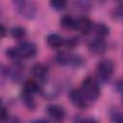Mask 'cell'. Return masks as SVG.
Masks as SVG:
<instances>
[{
	"mask_svg": "<svg viewBox=\"0 0 123 123\" xmlns=\"http://www.w3.org/2000/svg\"><path fill=\"white\" fill-rule=\"evenodd\" d=\"M56 60L60 64L63 65H75L78 66L83 63L84 60L78 55H72L67 52H59L56 56Z\"/></svg>",
	"mask_w": 123,
	"mask_h": 123,
	"instance_id": "4",
	"label": "cell"
},
{
	"mask_svg": "<svg viewBox=\"0 0 123 123\" xmlns=\"http://www.w3.org/2000/svg\"><path fill=\"white\" fill-rule=\"evenodd\" d=\"M26 35V30L23 28V27H20V26H16V27H13L11 29V36L13 37V38H22L24 37Z\"/></svg>",
	"mask_w": 123,
	"mask_h": 123,
	"instance_id": "18",
	"label": "cell"
},
{
	"mask_svg": "<svg viewBox=\"0 0 123 123\" xmlns=\"http://www.w3.org/2000/svg\"><path fill=\"white\" fill-rule=\"evenodd\" d=\"M23 91H26L31 94H35L40 91V86L37 85V83H36L34 80H28L24 84Z\"/></svg>",
	"mask_w": 123,
	"mask_h": 123,
	"instance_id": "14",
	"label": "cell"
},
{
	"mask_svg": "<svg viewBox=\"0 0 123 123\" xmlns=\"http://www.w3.org/2000/svg\"><path fill=\"white\" fill-rule=\"evenodd\" d=\"M93 24L92 21L86 16H81L76 18V30H78L83 35H87L92 31Z\"/></svg>",
	"mask_w": 123,
	"mask_h": 123,
	"instance_id": "7",
	"label": "cell"
},
{
	"mask_svg": "<svg viewBox=\"0 0 123 123\" xmlns=\"http://www.w3.org/2000/svg\"><path fill=\"white\" fill-rule=\"evenodd\" d=\"M6 35H7V29H6V27L4 25L0 24V38L4 37Z\"/></svg>",
	"mask_w": 123,
	"mask_h": 123,
	"instance_id": "25",
	"label": "cell"
},
{
	"mask_svg": "<svg viewBox=\"0 0 123 123\" xmlns=\"http://www.w3.org/2000/svg\"><path fill=\"white\" fill-rule=\"evenodd\" d=\"M92 29H94V32L97 35V37H102V38H104L110 33V28L104 23H98Z\"/></svg>",
	"mask_w": 123,
	"mask_h": 123,
	"instance_id": "17",
	"label": "cell"
},
{
	"mask_svg": "<svg viewBox=\"0 0 123 123\" xmlns=\"http://www.w3.org/2000/svg\"><path fill=\"white\" fill-rule=\"evenodd\" d=\"M113 68H114V65L111 60H102L97 63L96 72H97L98 77L101 80L106 81L112 74Z\"/></svg>",
	"mask_w": 123,
	"mask_h": 123,
	"instance_id": "5",
	"label": "cell"
},
{
	"mask_svg": "<svg viewBox=\"0 0 123 123\" xmlns=\"http://www.w3.org/2000/svg\"><path fill=\"white\" fill-rule=\"evenodd\" d=\"M7 111L3 106H0V121H3L7 117Z\"/></svg>",
	"mask_w": 123,
	"mask_h": 123,
	"instance_id": "24",
	"label": "cell"
},
{
	"mask_svg": "<svg viewBox=\"0 0 123 123\" xmlns=\"http://www.w3.org/2000/svg\"><path fill=\"white\" fill-rule=\"evenodd\" d=\"M16 11L18 13L26 18V19H33L37 12V4L33 1H27V0H17L13 2Z\"/></svg>",
	"mask_w": 123,
	"mask_h": 123,
	"instance_id": "2",
	"label": "cell"
},
{
	"mask_svg": "<svg viewBox=\"0 0 123 123\" xmlns=\"http://www.w3.org/2000/svg\"><path fill=\"white\" fill-rule=\"evenodd\" d=\"M88 49L93 54H102L107 49V43L104 38L96 37L88 42Z\"/></svg>",
	"mask_w": 123,
	"mask_h": 123,
	"instance_id": "8",
	"label": "cell"
},
{
	"mask_svg": "<svg viewBox=\"0 0 123 123\" xmlns=\"http://www.w3.org/2000/svg\"><path fill=\"white\" fill-rule=\"evenodd\" d=\"M6 54L9 58L13 60L29 59L37 54V46L30 41H24L16 47H12L6 50Z\"/></svg>",
	"mask_w": 123,
	"mask_h": 123,
	"instance_id": "1",
	"label": "cell"
},
{
	"mask_svg": "<svg viewBox=\"0 0 123 123\" xmlns=\"http://www.w3.org/2000/svg\"><path fill=\"white\" fill-rule=\"evenodd\" d=\"M31 123H48V121L45 120V119L39 118V119H35V120H33Z\"/></svg>",
	"mask_w": 123,
	"mask_h": 123,
	"instance_id": "28",
	"label": "cell"
},
{
	"mask_svg": "<svg viewBox=\"0 0 123 123\" xmlns=\"http://www.w3.org/2000/svg\"><path fill=\"white\" fill-rule=\"evenodd\" d=\"M0 106H2V105H1V100H0Z\"/></svg>",
	"mask_w": 123,
	"mask_h": 123,
	"instance_id": "30",
	"label": "cell"
},
{
	"mask_svg": "<svg viewBox=\"0 0 123 123\" xmlns=\"http://www.w3.org/2000/svg\"><path fill=\"white\" fill-rule=\"evenodd\" d=\"M82 123H98L94 118L92 117H88V118H86L85 120L82 121Z\"/></svg>",
	"mask_w": 123,
	"mask_h": 123,
	"instance_id": "27",
	"label": "cell"
},
{
	"mask_svg": "<svg viewBox=\"0 0 123 123\" xmlns=\"http://www.w3.org/2000/svg\"><path fill=\"white\" fill-rule=\"evenodd\" d=\"M81 90L85 94L86 99L90 101L96 100L100 95V87L98 86V83L91 77H86L83 81Z\"/></svg>",
	"mask_w": 123,
	"mask_h": 123,
	"instance_id": "3",
	"label": "cell"
},
{
	"mask_svg": "<svg viewBox=\"0 0 123 123\" xmlns=\"http://www.w3.org/2000/svg\"><path fill=\"white\" fill-rule=\"evenodd\" d=\"M32 74L38 79H43L48 72V67L43 63H35L31 69Z\"/></svg>",
	"mask_w": 123,
	"mask_h": 123,
	"instance_id": "12",
	"label": "cell"
},
{
	"mask_svg": "<svg viewBox=\"0 0 123 123\" xmlns=\"http://www.w3.org/2000/svg\"><path fill=\"white\" fill-rule=\"evenodd\" d=\"M75 123H82V121H77V122H75Z\"/></svg>",
	"mask_w": 123,
	"mask_h": 123,
	"instance_id": "29",
	"label": "cell"
},
{
	"mask_svg": "<svg viewBox=\"0 0 123 123\" xmlns=\"http://www.w3.org/2000/svg\"><path fill=\"white\" fill-rule=\"evenodd\" d=\"M60 24L64 29L76 30V18L69 14H64L60 19Z\"/></svg>",
	"mask_w": 123,
	"mask_h": 123,
	"instance_id": "13",
	"label": "cell"
},
{
	"mask_svg": "<svg viewBox=\"0 0 123 123\" xmlns=\"http://www.w3.org/2000/svg\"><path fill=\"white\" fill-rule=\"evenodd\" d=\"M45 97L47 98H53L56 97L59 93L58 86L53 83H45L44 86H40V91Z\"/></svg>",
	"mask_w": 123,
	"mask_h": 123,
	"instance_id": "11",
	"label": "cell"
},
{
	"mask_svg": "<svg viewBox=\"0 0 123 123\" xmlns=\"http://www.w3.org/2000/svg\"><path fill=\"white\" fill-rule=\"evenodd\" d=\"M3 123H20L19 119L16 118V117H13V116H10V117H6L4 120H3Z\"/></svg>",
	"mask_w": 123,
	"mask_h": 123,
	"instance_id": "23",
	"label": "cell"
},
{
	"mask_svg": "<svg viewBox=\"0 0 123 123\" xmlns=\"http://www.w3.org/2000/svg\"><path fill=\"white\" fill-rule=\"evenodd\" d=\"M115 88L119 93H121V91H122V82H121V80H118L115 83Z\"/></svg>",
	"mask_w": 123,
	"mask_h": 123,
	"instance_id": "26",
	"label": "cell"
},
{
	"mask_svg": "<svg viewBox=\"0 0 123 123\" xmlns=\"http://www.w3.org/2000/svg\"><path fill=\"white\" fill-rule=\"evenodd\" d=\"M122 16H123L122 5L119 4V6H117V7L113 10V12H112V17H113V19H115V20H117V21H121Z\"/></svg>",
	"mask_w": 123,
	"mask_h": 123,
	"instance_id": "21",
	"label": "cell"
},
{
	"mask_svg": "<svg viewBox=\"0 0 123 123\" xmlns=\"http://www.w3.org/2000/svg\"><path fill=\"white\" fill-rule=\"evenodd\" d=\"M69 99L71 103L78 109H86L88 106V100L81 89H72L69 93Z\"/></svg>",
	"mask_w": 123,
	"mask_h": 123,
	"instance_id": "6",
	"label": "cell"
},
{
	"mask_svg": "<svg viewBox=\"0 0 123 123\" xmlns=\"http://www.w3.org/2000/svg\"><path fill=\"white\" fill-rule=\"evenodd\" d=\"M46 41L51 48H59L64 44V38L61 35L56 33H52L48 35L46 37Z\"/></svg>",
	"mask_w": 123,
	"mask_h": 123,
	"instance_id": "10",
	"label": "cell"
},
{
	"mask_svg": "<svg viewBox=\"0 0 123 123\" xmlns=\"http://www.w3.org/2000/svg\"><path fill=\"white\" fill-rule=\"evenodd\" d=\"M78 43H79V38L76 37H70V38H68L67 40L64 39V44H65L66 47L69 48V49H72V48L76 47V46L78 45ZM64 44H63V45H64Z\"/></svg>",
	"mask_w": 123,
	"mask_h": 123,
	"instance_id": "22",
	"label": "cell"
},
{
	"mask_svg": "<svg viewBox=\"0 0 123 123\" xmlns=\"http://www.w3.org/2000/svg\"><path fill=\"white\" fill-rule=\"evenodd\" d=\"M7 72H9V75H10V78L14 81V82H19L21 79H22V76H23V71H22V68L15 65L12 68H10L9 70H7Z\"/></svg>",
	"mask_w": 123,
	"mask_h": 123,
	"instance_id": "15",
	"label": "cell"
},
{
	"mask_svg": "<svg viewBox=\"0 0 123 123\" xmlns=\"http://www.w3.org/2000/svg\"><path fill=\"white\" fill-rule=\"evenodd\" d=\"M111 120L112 123H123V116L121 111H113L111 113Z\"/></svg>",
	"mask_w": 123,
	"mask_h": 123,
	"instance_id": "20",
	"label": "cell"
},
{
	"mask_svg": "<svg viewBox=\"0 0 123 123\" xmlns=\"http://www.w3.org/2000/svg\"><path fill=\"white\" fill-rule=\"evenodd\" d=\"M49 5L56 11H61L65 8L67 5V2L65 0H53L49 2Z\"/></svg>",
	"mask_w": 123,
	"mask_h": 123,
	"instance_id": "19",
	"label": "cell"
},
{
	"mask_svg": "<svg viewBox=\"0 0 123 123\" xmlns=\"http://www.w3.org/2000/svg\"><path fill=\"white\" fill-rule=\"evenodd\" d=\"M21 97H22V100H23L25 106H26L28 109H30V110H35V108H36V102H35V100H34V94L28 93V92L22 90Z\"/></svg>",
	"mask_w": 123,
	"mask_h": 123,
	"instance_id": "16",
	"label": "cell"
},
{
	"mask_svg": "<svg viewBox=\"0 0 123 123\" xmlns=\"http://www.w3.org/2000/svg\"><path fill=\"white\" fill-rule=\"evenodd\" d=\"M47 112L50 117L55 121H62L65 116V111L62 107L59 105H50L47 107Z\"/></svg>",
	"mask_w": 123,
	"mask_h": 123,
	"instance_id": "9",
	"label": "cell"
}]
</instances>
